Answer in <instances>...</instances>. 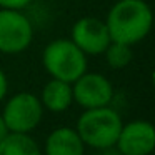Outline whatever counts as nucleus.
Segmentation results:
<instances>
[{"label":"nucleus","mask_w":155,"mask_h":155,"mask_svg":"<svg viewBox=\"0 0 155 155\" xmlns=\"http://www.w3.org/2000/svg\"><path fill=\"white\" fill-rule=\"evenodd\" d=\"M44 155H85V143L72 127H58L48 134Z\"/></svg>","instance_id":"9"},{"label":"nucleus","mask_w":155,"mask_h":155,"mask_svg":"<svg viewBox=\"0 0 155 155\" xmlns=\"http://www.w3.org/2000/svg\"><path fill=\"white\" fill-rule=\"evenodd\" d=\"M8 94V78L5 75V72L0 68V102L4 100Z\"/></svg>","instance_id":"14"},{"label":"nucleus","mask_w":155,"mask_h":155,"mask_svg":"<svg viewBox=\"0 0 155 155\" xmlns=\"http://www.w3.org/2000/svg\"><path fill=\"white\" fill-rule=\"evenodd\" d=\"M34 40V25L22 10L0 8V54L25 52Z\"/></svg>","instance_id":"5"},{"label":"nucleus","mask_w":155,"mask_h":155,"mask_svg":"<svg viewBox=\"0 0 155 155\" xmlns=\"http://www.w3.org/2000/svg\"><path fill=\"white\" fill-rule=\"evenodd\" d=\"M2 118L12 134H30L38 127L44 117L40 98L32 92H18L7 100Z\"/></svg>","instance_id":"4"},{"label":"nucleus","mask_w":155,"mask_h":155,"mask_svg":"<svg viewBox=\"0 0 155 155\" xmlns=\"http://www.w3.org/2000/svg\"><path fill=\"white\" fill-rule=\"evenodd\" d=\"M104 22L112 42L132 47L150 34L153 14L145 0H118L110 7Z\"/></svg>","instance_id":"1"},{"label":"nucleus","mask_w":155,"mask_h":155,"mask_svg":"<svg viewBox=\"0 0 155 155\" xmlns=\"http://www.w3.org/2000/svg\"><path fill=\"white\" fill-rule=\"evenodd\" d=\"M34 0H0V8H14V10H24Z\"/></svg>","instance_id":"13"},{"label":"nucleus","mask_w":155,"mask_h":155,"mask_svg":"<svg viewBox=\"0 0 155 155\" xmlns=\"http://www.w3.org/2000/svg\"><path fill=\"white\" fill-rule=\"evenodd\" d=\"M42 65L52 78L74 84L88 70V57L70 38H55L45 45Z\"/></svg>","instance_id":"3"},{"label":"nucleus","mask_w":155,"mask_h":155,"mask_svg":"<svg viewBox=\"0 0 155 155\" xmlns=\"http://www.w3.org/2000/svg\"><path fill=\"white\" fill-rule=\"evenodd\" d=\"M74 102L82 108H97L110 105L114 98V85L105 75L97 72H84L72 84Z\"/></svg>","instance_id":"6"},{"label":"nucleus","mask_w":155,"mask_h":155,"mask_svg":"<svg viewBox=\"0 0 155 155\" xmlns=\"http://www.w3.org/2000/svg\"><path fill=\"white\" fill-rule=\"evenodd\" d=\"M70 40L85 55H102L110 44V34L104 20L97 17H82L74 24Z\"/></svg>","instance_id":"7"},{"label":"nucleus","mask_w":155,"mask_h":155,"mask_svg":"<svg viewBox=\"0 0 155 155\" xmlns=\"http://www.w3.org/2000/svg\"><path fill=\"white\" fill-rule=\"evenodd\" d=\"M100 153L98 155H117V152H114L112 148H107V150H98Z\"/></svg>","instance_id":"16"},{"label":"nucleus","mask_w":155,"mask_h":155,"mask_svg":"<svg viewBox=\"0 0 155 155\" xmlns=\"http://www.w3.org/2000/svg\"><path fill=\"white\" fill-rule=\"evenodd\" d=\"M40 102L44 110H48L52 114H62L68 110L74 104V92H72V84L57 78H50L44 85L40 94Z\"/></svg>","instance_id":"10"},{"label":"nucleus","mask_w":155,"mask_h":155,"mask_svg":"<svg viewBox=\"0 0 155 155\" xmlns=\"http://www.w3.org/2000/svg\"><path fill=\"white\" fill-rule=\"evenodd\" d=\"M8 134H10V132H8V128H7V125H5L4 118H2V115H0V142L4 140Z\"/></svg>","instance_id":"15"},{"label":"nucleus","mask_w":155,"mask_h":155,"mask_svg":"<svg viewBox=\"0 0 155 155\" xmlns=\"http://www.w3.org/2000/svg\"><path fill=\"white\" fill-rule=\"evenodd\" d=\"M122 125L124 122L120 114L105 105L97 108H85L84 114L78 117L75 130L80 135L85 147L107 150L115 147Z\"/></svg>","instance_id":"2"},{"label":"nucleus","mask_w":155,"mask_h":155,"mask_svg":"<svg viewBox=\"0 0 155 155\" xmlns=\"http://www.w3.org/2000/svg\"><path fill=\"white\" fill-rule=\"evenodd\" d=\"M117 155H124V153H118V152H117Z\"/></svg>","instance_id":"17"},{"label":"nucleus","mask_w":155,"mask_h":155,"mask_svg":"<svg viewBox=\"0 0 155 155\" xmlns=\"http://www.w3.org/2000/svg\"><path fill=\"white\" fill-rule=\"evenodd\" d=\"M117 152L124 155H150L155 148V128L148 120L124 124L117 138Z\"/></svg>","instance_id":"8"},{"label":"nucleus","mask_w":155,"mask_h":155,"mask_svg":"<svg viewBox=\"0 0 155 155\" xmlns=\"http://www.w3.org/2000/svg\"><path fill=\"white\" fill-rule=\"evenodd\" d=\"M0 155H44L30 134H8L0 142Z\"/></svg>","instance_id":"11"},{"label":"nucleus","mask_w":155,"mask_h":155,"mask_svg":"<svg viewBox=\"0 0 155 155\" xmlns=\"http://www.w3.org/2000/svg\"><path fill=\"white\" fill-rule=\"evenodd\" d=\"M105 60H107L108 67H112L114 70H122L132 62L134 52H132L130 45L118 44V42H110L108 47L104 52Z\"/></svg>","instance_id":"12"}]
</instances>
